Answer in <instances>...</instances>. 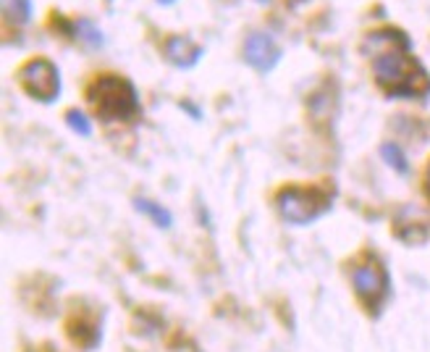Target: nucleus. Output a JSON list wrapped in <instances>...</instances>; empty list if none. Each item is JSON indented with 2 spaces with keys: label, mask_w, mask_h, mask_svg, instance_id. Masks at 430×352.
Segmentation results:
<instances>
[{
  "label": "nucleus",
  "mask_w": 430,
  "mask_h": 352,
  "mask_svg": "<svg viewBox=\"0 0 430 352\" xmlns=\"http://www.w3.org/2000/svg\"><path fill=\"white\" fill-rule=\"evenodd\" d=\"M362 50L373 58V74L386 95L420 98L430 92L428 74L409 55V40L401 32L380 29V32L367 34Z\"/></svg>",
  "instance_id": "obj_1"
},
{
  "label": "nucleus",
  "mask_w": 430,
  "mask_h": 352,
  "mask_svg": "<svg viewBox=\"0 0 430 352\" xmlns=\"http://www.w3.org/2000/svg\"><path fill=\"white\" fill-rule=\"evenodd\" d=\"M87 103L95 110L97 119L110 124L134 122L140 116V98L137 89L129 79L116 77V74H105L97 77L89 87H87Z\"/></svg>",
  "instance_id": "obj_2"
},
{
  "label": "nucleus",
  "mask_w": 430,
  "mask_h": 352,
  "mask_svg": "<svg viewBox=\"0 0 430 352\" xmlns=\"http://www.w3.org/2000/svg\"><path fill=\"white\" fill-rule=\"evenodd\" d=\"M331 189L322 187H283L276 195V208L289 223H310L331 208Z\"/></svg>",
  "instance_id": "obj_3"
},
{
  "label": "nucleus",
  "mask_w": 430,
  "mask_h": 352,
  "mask_svg": "<svg viewBox=\"0 0 430 352\" xmlns=\"http://www.w3.org/2000/svg\"><path fill=\"white\" fill-rule=\"evenodd\" d=\"M19 82L29 98L43 103H53L61 95V74L47 58H32L29 64H24L19 71Z\"/></svg>",
  "instance_id": "obj_4"
},
{
  "label": "nucleus",
  "mask_w": 430,
  "mask_h": 352,
  "mask_svg": "<svg viewBox=\"0 0 430 352\" xmlns=\"http://www.w3.org/2000/svg\"><path fill=\"white\" fill-rule=\"evenodd\" d=\"M352 281H355L359 300L365 302L367 308H378V302L386 298L388 274L376 258H365L362 263H357L355 271H352Z\"/></svg>",
  "instance_id": "obj_5"
},
{
  "label": "nucleus",
  "mask_w": 430,
  "mask_h": 352,
  "mask_svg": "<svg viewBox=\"0 0 430 352\" xmlns=\"http://www.w3.org/2000/svg\"><path fill=\"white\" fill-rule=\"evenodd\" d=\"M244 58H247L249 66L258 68L260 74H265V71H270V68L279 64L281 47L273 43L270 34L252 32L247 37V43H244Z\"/></svg>",
  "instance_id": "obj_6"
},
{
  "label": "nucleus",
  "mask_w": 430,
  "mask_h": 352,
  "mask_svg": "<svg viewBox=\"0 0 430 352\" xmlns=\"http://www.w3.org/2000/svg\"><path fill=\"white\" fill-rule=\"evenodd\" d=\"M165 58L171 61L173 66H179V68H189L194 66L200 58H202V45H197L192 43L189 37H181V34H173V37H168L165 40Z\"/></svg>",
  "instance_id": "obj_7"
},
{
  "label": "nucleus",
  "mask_w": 430,
  "mask_h": 352,
  "mask_svg": "<svg viewBox=\"0 0 430 352\" xmlns=\"http://www.w3.org/2000/svg\"><path fill=\"white\" fill-rule=\"evenodd\" d=\"M3 6V27L6 29H22L32 19V0H0Z\"/></svg>",
  "instance_id": "obj_8"
},
{
  "label": "nucleus",
  "mask_w": 430,
  "mask_h": 352,
  "mask_svg": "<svg viewBox=\"0 0 430 352\" xmlns=\"http://www.w3.org/2000/svg\"><path fill=\"white\" fill-rule=\"evenodd\" d=\"M66 32L71 34V37H79L84 45H89L92 50H97V47H103V43H105V37H103V32L97 29V24L92 22V19H76V22L68 24V29Z\"/></svg>",
  "instance_id": "obj_9"
},
{
  "label": "nucleus",
  "mask_w": 430,
  "mask_h": 352,
  "mask_svg": "<svg viewBox=\"0 0 430 352\" xmlns=\"http://www.w3.org/2000/svg\"><path fill=\"white\" fill-rule=\"evenodd\" d=\"M134 208L140 210V213H144L147 219H152V223L161 226V229H168V226H171V213L163 208V205H158V203H152V200L137 198L134 200Z\"/></svg>",
  "instance_id": "obj_10"
},
{
  "label": "nucleus",
  "mask_w": 430,
  "mask_h": 352,
  "mask_svg": "<svg viewBox=\"0 0 430 352\" xmlns=\"http://www.w3.org/2000/svg\"><path fill=\"white\" fill-rule=\"evenodd\" d=\"M380 155H383V161L391 168H396L399 174H407V158H404V153H401V147L396 142L380 145Z\"/></svg>",
  "instance_id": "obj_11"
},
{
  "label": "nucleus",
  "mask_w": 430,
  "mask_h": 352,
  "mask_svg": "<svg viewBox=\"0 0 430 352\" xmlns=\"http://www.w3.org/2000/svg\"><path fill=\"white\" fill-rule=\"evenodd\" d=\"M66 124H68L76 134H82V137H89V134H92V126H89L87 116L79 108H71L66 113Z\"/></svg>",
  "instance_id": "obj_12"
},
{
  "label": "nucleus",
  "mask_w": 430,
  "mask_h": 352,
  "mask_svg": "<svg viewBox=\"0 0 430 352\" xmlns=\"http://www.w3.org/2000/svg\"><path fill=\"white\" fill-rule=\"evenodd\" d=\"M425 189H428V198H430V166H428V174H425Z\"/></svg>",
  "instance_id": "obj_13"
},
{
  "label": "nucleus",
  "mask_w": 430,
  "mask_h": 352,
  "mask_svg": "<svg viewBox=\"0 0 430 352\" xmlns=\"http://www.w3.org/2000/svg\"><path fill=\"white\" fill-rule=\"evenodd\" d=\"M161 6H171V3H176V0H158Z\"/></svg>",
  "instance_id": "obj_14"
}]
</instances>
